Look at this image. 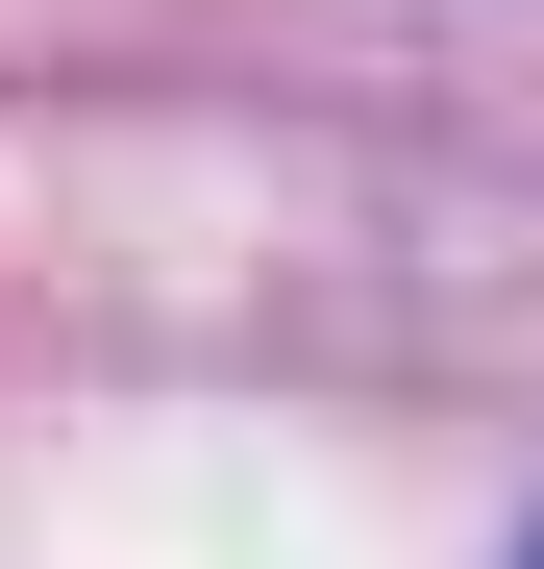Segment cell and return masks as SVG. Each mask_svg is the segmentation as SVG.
I'll return each mask as SVG.
<instances>
[]
</instances>
